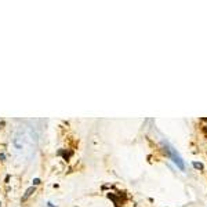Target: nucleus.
<instances>
[{
  "label": "nucleus",
  "mask_w": 207,
  "mask_h": 207,
  "mask_svg": "<svg viewBox=\"0 0 207 207\" xmlns=\"http://www.w3.org/2000/svg\"><path fill=\"white\" fill-rule=\"evenodd\" d=\"M12 151L20 157H31L36 148V134L31 127H20L11 138Z\"/></svg>",
  "instance_id": "obj_1"
},
{
  "label": "nucleus",
  "mask_w": 207,
  "mask_h": 207,
  "mask_svg": "<svg viewBox=\"0 0 207 207\" xmlns=\"http://www.w3.org/2000/svg\"><path fill=\"white\" fill-rule=\"evenodd\" d=\"M163 145H164V148H166V152H167V155H168V157L174 162V164L177 166V167L179 168V170H182V171H185V163H184V160H182V157L177 153V151H175L174 148L170 145L168 142H163Z\"/></svg>",
  "instance_id": "obj_2"
},
{
  "label": "nucleus",
  "mask_w": 207,
  "mask_h": 207,
  "mask_svg": "<svg viewBox=\"0 0 207 207\" xmlns=\"http://www.w3.org/2000/svg\"><path fill=\"white\" fill-rule=\"evenodd\" d=\"M33 192H35V187H31V188H29V189H28V191L25 192V195H24V196H22V202H25V200L28 199L29 196L32 195Z\"/></svg>",
  "instance_id": "obj_3"
},
{
  "label": "nucleus",
  "mask_w": 207,
  "mask_h": 207,
  "mask_svg": "<svg viewBox=\"0 0 207 207\" xmlns=\"http://www.w3.org/2000/svg\"><path fill=\"white\" fill-rule=\"evenodd\" d=\"M193 167H195V168H199V170H202V168H203V164H202V163H198V162H193Z\"/></svg>",
  "instance_id": "obj_4"
},
{
  "label": "nucleus",
  "mask_w": 207,
  "mask_h": 207,
  "mask_svg": "<svg viewBox=\"0 0 207 207\" xmlns=\"http://www.w3.org/2000/svg\"><path fill=\"white\" fill-rule=\"evenodd\" d=\"M37 184H40V179L39 178H35V179H33V185H37Z\"/></svg>",
  "instance_id": "obj_5"
}]
</instances>
